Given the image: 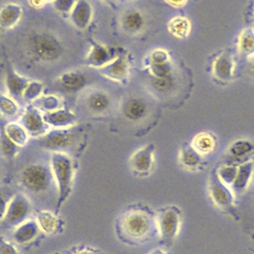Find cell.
<instances>
[{
  "label": "cell",
  "instance_id": "obj_1",
  "mask_svg": "<svg viewBox=\"0 0 254 254\" xmlns=\"http://www.w3.org/2000/svg\"><path fill=\"white\" fill-rule=\"evenodd\" d=\"M25 49L28 56L40 64L58 62L64 53L63 42L56 34L48 30L31 31L25 40Z\"/></svg>",
  "mask_w": 254,
  "mask_h": 254
},
{
  "label": "cell",
  "instance_id": "obj_2",
  "mask_svg": "<svg viewBox=\"0 0 254 254\" xmlns=\"http://www.w3.org/2000/svg\"><path fill=\"white\" fill-rule=\"evenodd\" d=\"M50 169L55 185L57 186V209L60 210L72 191L74 166L71 158L67 154L53 152L50 160Z\"/></svg>",
  "mask_w": 254,
  "mask_h": 254
},
{
  "label": "cell",
  "instance_id": "obj_3",
  "mask_svg": "<svg viewBox=\"0 0 254 254\" xmlns=\"http://www.w3.org/2000/svg\"><path fill=\"white\" fill-rule=\"evenodd\" d=\"M19 182L23 189L36 194L45 193L55 183L50 167L39 163L27 165L20 173Z\"/></svg>",
  "mask_w": 254,
  "mask_h": 254
},
{
  "label": "cell",
  "instance_id": "obj_4",
  "mask_svg": "<svg viewBox=\"0 0 254 254\" xmlns=\"http://www.w3.org/2000/svg\"><path fill=\"white\" fill-rule=\"evenodd\" d=\"M154 226L155 218L140 209H133L124 213L120 220L123 235L137 241L146 239Z\"/></svg>",
  "mask_w": 254,
  "mask_h": 254
},
{
  "label": "cell",
  "instance_id": "obj_5",
  "mask_svg": "<svg viewBox=\"0 0 254 254\" xmlns=\"http://www.w3.org/2000/svg\"><path fill=\"white\" fill-rule=\"evenodd\" d=\"M76 141L77 133L71 127L57 128L37 137L39 146L52 153H65V151H68L76 144Z\"/></svg>",
  "mask_w": 254,
  "mask_h": 254
},
{
  "label": "cell",
  "instance_id": "obj_6",
  "mask_svg": "<svg viewBox=\"0 0 254 254\" xmlns=\"http://www.w3.org/2000/svg\"><path fill=\"white\" fill-rule=\"evenodd\" d=\"M181 212L176 206H168L160 210L155 216V227L160 238L167 244H172L181 229Z\"/></svg>",
  "mask_w": 254,
  "mask_h": 254
},
{
  "label": "cell",
  "instance_id": "obj_7",
  "mask_svg": "<svg viewBox=\"0 0 254 254\" xmlns=\"http://www.w3.org/2000/svg\"><path fill=\"white\" fill-rule=\"evenodd\" d=\"M32 211V204L24 194H14L9 199L2 222H4L7 226L16 227L20 223L29 219Z\"/></svg>",
  "mask_w": 254,
  "mask_h": 254
},
{
  "label": "cell",
  "instance_id": "obj_8",
  "mask_svg": "<svg viewBox=\"0 0 254 254\" xmlns=\"http://www.w3.org/2000/svg\"><path fill=\"white\" fill-rule=\"evenodd\" d=\"M120 112L122 117L131 123H140L147 119L151 112L149 102L136 95L126 97L120 106Z\"/></svg>",
  "mask_w": 254,
  "mask_h": 254
},
{
  "label": "cell",
  "instance_id": "obj_9",
  "mask_svg": "<svg viewBox=\"0 0 254 254\" xmlns=\"http://www.w3.org/2000/svg\"><path fill=\"white\" fill-rule=\"evenodd\" d=\"M146 68L152 77H164L175 74L171 57L164 49H155L148 55Z\"/></svg>",
  "mask_w": 254,
  "mask_h": 254
},
{
  "label": "cell",
  "instance_id": "obj_10",
  "mask_svg": "<svg viewBox=\"0 0 254 254\" xmlns=\"http://www.w3.org/2000/svg\"><path fill=\"white\" fill-rule=\"evenodd\" d=\"M155 165V146L145 145L137 149L130 157V167L137 175H149Z\"/></svg>",
  "mask_w": 254,
  "mask_h": 254
},
{
  "label": "cell",
  "instance_id": "obj_11",
  "mask_svg": "<svg viewBox=\"0 0 254 254\" xmlns=\"http://www.w3.org/2000/svg\"><path fill=\"white\" fill-rule=\"evenodd\" d=\"M100 72L115 81H124L130 72V63L126 56L117 55L111 62L99 68Z\"/></svg>",
  "mask_w": 254,
  "mask_h": 254
},
{
  "label": "cell",
  "instance_id": "obj_12",
  "mask_svg": "<svg viewBox=\"0 0 254 254\" xmlns=\"http://www.w3.org/2000/svg\"><path fill=\"white\" fill-rule=\"evenodd\" d=\"M86 109L94 115H103L107 113L112 105L110 95L101 89H92L84 97Z\"/></svg>",
  "mask_w": 254,
  "mask_h": 254
},
{
  "label": "cell",
  "instance_id": "obj_13",
  "mask_svg": "<svg viewBox=\"0 0 254 254\" xmlns=\"http://www.w3.org/2000/svg\"><path fill=\"white\" fill-rule=\"evenodd\" d=\"M146 18L144 14L135 8L125 10L120 16V27L127 35H138L145 29Z\"/></svg>",
  "mask_w": 254,
  "mask_h": 254
},
{
  "label": "cell",
  "instance_id": "obj_14",
  "mask_svg": "<svg viewBox=\"0 0 254 254\" xmlns=\"http://www.w3.org/2000/svg\"><path fill=\"white\" fill-rule=\"evenodd\" d=\"M209 195L217 207L226 209L233 205L234 192L232 189L220 182L217 177L209 183Z\"/></svg>",
  "mask_w": 254,
  "mask_h": 254
},
{
  "label": "cell",
  "instance_id": "obj_15",
  "mask_svg": "<svg viewBox=\"0 0 254 254\" xmlns=\"http://www.w3.org/2000/svg\"><path fill=\"white\" fill-rule=\"evenodd\" d=\"M235 63L232 56L227 52L220 53L212 62L211 70L215 78L220 81L228 82L233 79Z\"/></svg>",
  "mask_w": 254,
  "mask_h": 254
},
{
  "label": "cell",
  "instance_id": "obj_16",
  "mask_svg": "<svg viewBox=\"0 0 254 254\" xmlns=\"http://www.w3.org/2000/svg\"><path fill=\"white\" fill-rule=\"evenodd\" d=\"M88 76L82 71L70 70L63 73L57 80L59 88L67 93L77 92L88 83Z\"/></svg>",
  "mask_w": 254,
  "mask_h": 254
},
{
  "label": "cell",
  "instance_id": "obj_17",
  "mask_svg": "<svg viewBox=\"0 0 254 254\" xmlns=\"http://www.w3.org/2000/svg\"><path fill=\"white\" fill-rule=\"evenodd\" d=\"M22 126L27 131V133L31 136L40 137L41 135L45 134L47 126H49L43 116L38 112V110L34 108H28L21 119Z\"/></svg>",
  "mask_w": 254,
  "mask_h": 254
},
{
  "label": "cell",
  "instance_id": "obj_18",
  "mask_svg": "<svg viewBox=\"0 0 254 254\" xmlns=\"http://www.w3.org/2000/svg\"><path fill=\"white\" fill-rule=\"evenodd\" d=\"M40 232L41 229L36 219L29 218L15 227L12 233V238L15 243L25 245L36 239Z\"/></svg>",
  "mask_w": 254,
  "mask_h": 254
},
{
  "label": "cell",
  "instance_id": "obj_19",
  "mask_svg": "<svg viewBox=\"0 0 254 254\" xmlns=\"http://www.w3.org/2000/svg\"><path fill=\"white\" fill-rule=\"evenodd\" d=\"M203 155L198 153L191 145L186 146L180 150L179 162L188 170L195 171L202 167Z\"/></svg>",
  "mask_w": 254,
  "mask_h": 254
},
{
  "label": "cell",
  "instance_id": "obj_20",
  "mask_svg": "<svg viewBox=\"0 0 254 254\" xmlns=\"http://www.w3.org/2000/svg\"><path fill=\"white\" fill-rule=\"evenodd\" d=\"M48 125L56 128L71 127L75 122V116L66 110H52L43 116Z\"/></svg>",
  "mask_w": 254,
  "mask_h": 254
},
{
  "label": "cell",
  "instance_id": "obj_21",
  "mask_svg": "<svg viewBox=\"0 0 254 254\" xmlns=\"http://www.w3.org/2000/svg\"><path fill=\"white\" fill-rule=\"evenodd\" d=\"M151 91L157 96L170 95L176 88V77L174 75L164 77H152L149 81Z\"/></svg>",
  "mask_w": 254,
  "mask_h": 254
},
{
  "label": "cell",
  "instance_id": "obj_22",
  "mask_svg": "<svg viewBox=\"0 0 254 254\" xmlns=\"http://www.w3.org/2000/svg\"><path fill=\"white\" fill-rule=\"evenodd\" d=\"M191 25L190 20L184 16H175L168 22L169 32L177 39H185L190 33Z\"/></svg>",
  "mask_w": 254,
  "mask_h": 254
},
{
  "label": "cell",
  "instance_id": "obj_23",
  "mask_svg": "<svg viewBox=\"0 0 254 254\" xmlns=\"http://www.w3.org/2000/svg\"><path fill=\"white\" fill-rule=\"evenodd\" d=\"M116 56L114 54H112L111 51L107 47L101 46V45H96V46L92 47L90 54L88 55V60H89L90 64L100 68L101 66H103L106 64H108L109 62H111Z\"/></svg>",
  "mask_w": 254,
  "mask_h": 254
},
{
  "label": "cell",
  "instance_id": "obj_24",
  "mask_svg": "<svg viewBox=\"0 0 254 254\" xmlns=\"http://www.w3.org/2000/svg\"><path fill=\"white\" fill-rule=\"evenodd\" d=\"M36 221L41 229V231H44L48 234H52L57 232V230L60 228L61 222L57 218V216L47 210L39 211L36 217Z\"/></svg>",
  "mask_w": 254,
  "mask_h": 254
},
{
  "label": "cell",
  "instance_id": "obj_25",
  "mask_svg": "<svg viewBox=\"0 0 254 254\" xmlns=\"http://www.w3.org/2000/svg\"><path fill=\"white\" fill-rule=\"evenodd\" d=\"M238 51L241 56L254 58V29L246 28L238 37Z\"/></svg>",
  "mask_w": 254,
  "mask_h": 254
},
{
  "label": "cell",
  "instance_id": "obj_26",
  "mask_svg": "<svg viewBox=\"0 0 254 254\" xmlns=\"http://www.w3.org/2000/svg\"><path fill=\"white\" fill-rule=\"evenodd\" d=\"M198 153L201 155L208 154L212 152L216 146L215 138L210 133H199L191 141L190 144Z\"/></svg>",
  "mask_w": 254,
  "mask_h": 254
},
{
  "label": "cell",
  "instance_id": "obj_27",
  "mask_svg": "<svg viewBox=\"0 0 254 254\" xmlns=\"http://www.w3.org/2000/svg\"><path fill=\"white\" fill-rule=\"evenodd\" d=\"M252 174H253V165L251 162H247L242 164L241 166H238L236 178L232 185V190L235 188L237 190L242 191V190H244L249 184Z\"/></svg>",
  "mask_w": 254,
  "mask_h": 254
},
{
  "label": "cell",
  "instance_id": "obj_28",
  "mask_svg": "<svg viewBox=\"0 0 254 254\" xmlns=\"http://www.w3.org/2000/svg\"><path fill=\"white\" fill-rule=\"evenodd\" d=\"M254 151V145L252 142L246 139H240L233 142L228 148V154L231 158L239 160L245 158L247 155Z\"/></svg>",
  "mask_w": 254,
  "mask_h": 254
},
{
  "label": "cell",
  "instance_id": "obj_29",
  "mask_svg": "<svg viewBox=\"0 0 254 254\" xmlns=\"http://www.w3.org/2000/svg\"><path fill=\"white\" fill-rule=\"evenodd\" d=\"M5 133L7 136L19 147L25 146L28 142L29 134L27 131L24 129L22 125L16 124V123H9L6 125L5 128Z\"/></svg>",
  "mask_w": 254,
  "mask_h": 254
},
{
  "label": "cell",
  "instance_id": "obj_30",
  "mask_svg": "<svg viewBox=\"0 0 254 254\" xmlns=\"http://www.w3.org/2000/svg\"><path fill=\"white\" fill-rule=\"evenodd\" d=\"M19 146H17L5 133L0 132V152L8 160H12L19 152Z\"/></svg>",
  "mask_w": 254,
  "mask_h": 254
},
{
  "label": "cell",
  "instance_id": "obj_31",
  "mask_svg": "<svg viewBox=\"0 0 254 254\" xmlns=\"http://www.w3.org/2000/svg\"><path fill=\"white\" fill-rule=\"evenodd\" d=\"M238 167L236 166H222L217 171V178L224 185L232 189V185L236 178Z\"/></svg>",
  "mask_w": 254,
  "mask_h": 254
},
{
  "label": "cell",
  "instance_id": "obj_32",
  "mask_svg": "<svg viewBox=\"0 0 254 254\" xmlns=\"http://www.w3.org/2000/svg\"><path fill=\"white\" fill-rule=\"evenodd\" d=\"M0 254H19L16 246L0 234Z\"/></svg>",
  "mask_w": 254,
  "mask_h": 254
},
{
  "label": "cell",
  "instance_id": "obj_33",
  "mask_svg": "<svg viewBox=\"0 0 254 254\" xmlns=\"http://www.w3.org/2000/svg\"><path fill=\"white\" fill-rule=\"evenodd\" d=\"M0 108H1L2 112L7 114L8 116L14 115L15 113H17V106L13 102L9 101L6 98H2L0 100Z\"/></svg>",
  "mask_w": 254,
  "mask_h": 254
},
{
  "label": "cell",
  "instance_id": "obj_34",
  "mask_svg": "<svg viewBox=\"0 0 254 254\" xmlns=\"http://www.w3.org/2000/svg\"><path fill=\"white\" fill-rule=\"evenodd\" d=\"M10 197L11 196H8L5 192L0 191V221H2V219H3L4 215H5V212H6L7 205H8Z\"/></svg>",
  "mask_w": 254,
  "mask_h": 254
},
{
  "label": "cell",
  "instance_id": "obj_35",
  "mask_svg": "<svg viewBox=\"0 0 254 254\" xmlns=\"http://www.w3.org/2000/svg\"><path fill=\"white\" fill-rule=\"evenodd\" d=\"M66 254H100L97 250L89 247V246H79L76 247L74 249H72L71 251H69Z\"/></svg>",
  "mask_w": 254,
  "mask_h": 254
},
{
  "label": "cell",
  "instance_id": "obj_36",
  "mask_svg": "<svg viewBox=\"0 0 254 254\" xmlns=\"http://www.w3.org/2000/svg\"><path fill=\"white\" fill-rule=\"evenodd\" d=\"M170 5L174 7H182L186 4L187 0H166Z\"/></svg>",
  "mask_w": 254,
  "mask_h": 254
},
{
  "label": "cell",
  "instance_id": "obj_37",
  "mask_svg": "<svg viewBox=\"0 0 254 254\" xmlns=\"http://www.w3.org/2000/svg\"><path fill=\"white\" fill-rule=\"evenodd\" d=\"M149 254H167L163 249H161V248H157V249H154V250H152Z\"/></svg>",
  "mask_w": 254,
  "mask_h": 254
},
{
  "label": "cell",
  "instance_id": "obj_38",
  "mask_svg": "<svg viewBox=\"0 0 254 254\" xmlns=\"http://www.w3.org/2000/svg\"><path fill=\"white\" fill-rule=\"evenodd\" d=\"M250 71H251V73L254 75V58H253V60H252L251 65H250Z\"/></svg>",
  "mask_w": 254,
  "mask_h": 254
},
{
  "label": "cell",
  "instance_id": "obj_39",
  "mask_svg": "<svg viewBox=\"0 0 254 254\" xmlns=\"http://www.w3.org/2000/svg\"><path fill=\"white\" fill-rule=\"evenodd\" d=\"M103 1H105V2H115L116 0H103Z\"/></svg>",
  "mask_w": 254,
  "mask_h": 254
},
{
  "label": "cell",
  "instance_id": "obj_40",
  "mask_svg": "<svg viewBox=\"0 0 254 254\" xmlns=\"http://www.w3.org/2000/svg\"><path fill=\"white\" fill-rule=\"evenodd\" d=\"M129 1H134V0H129Z\"/></svg>",
  "mask_w": 254,
  "mask_h": 254
}]
</instances>
